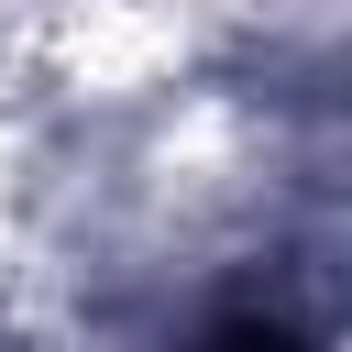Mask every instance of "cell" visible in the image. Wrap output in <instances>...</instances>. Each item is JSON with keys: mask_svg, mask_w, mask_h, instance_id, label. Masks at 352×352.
Segmentation results:
<instances>
[{"mask_svg": "<svg viewBox=\"0 0 352 352\" xmlns=\"http://www.w3.org/2000/svg\"><path fill=\"white\" fill-rule=\"evenodd\" d=\"M198 352H308V341H297V330H286L275 308H231V319H220V330H209Z\"/></svg>", "mask_w": 352, "mask_h": 352, "instance_id": "cell-1", "label": "cell"}]
</instances>
